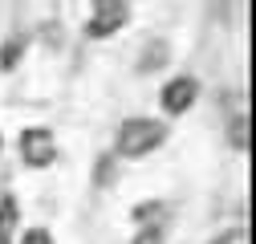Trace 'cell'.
Wrapping results in <instances>:
<instances>
[{
	"label": "cell",
	"mask_w": 256,
	"mask_h": 244,
	"mask_svg": "<svg viewBox=\"0 0 256 244\" xmlns=\"http://www.w3.org/2000/svg\"><path fill=\"white\" fill-rule=\"evenodd\" d=\"M126 20H130V4H122V0H102V4H94L86 33L102 41V37H114Z\"/></svg>",
	"instance_id": "cell-3"
},
{
	"label": "cell",
	"mask_w": 256,
	"mask_h": 244,
	"mask_svg": "<svg viewBox=\"0 0 256 244\" xmlns=\"http://www.w3.org/2000/svg\"><path fill=\"white\" fill-rule=\"evenodd\" d=\"M196 98H200V82L191 78V74L171 78L163 90H158V102H163L167 114H183V110H191V102H196Z\"/></svg>",
	"instance_id": "cell-4"
},
{
	"label": "cell",
	"mask_w": 256,
	"mask_h": 244,
	"mask_svg": "<svg viewBox=\"0 0 256 244\" xmlns=\"http://www.w3.org/2000/svg\"><path fill=\"white\" fill-rule=\"evenodd\" d=\"M110 179H114V155H102L98 171H94V183H98V188H106Z\"/></svg>",
	"instance_id": "cell-10"
},
{
	"label": "cell",
	"mask_w": 256,
	"mask_h": 244,
	"mask_svg": "<svg viewBox=\"0 0 256 244\" xmlns=\"http://www.w3.org/2000/svg\"><path fill=\"white\" fill-rule=\"evenodd\" d=\"M167 53H171V49H167V41H150V45L142 49V61H138V70H142V74H150L154 66H167Z\"/></svg>",
	"instance_id": "cell-6"
},
{
	"label": "cell",
	"mask_w": 256,
	"mask_h": 244,
	"mask_svg": "<svg viewBox=\"0 0 256 244\" xmlns=\"http://www.w3.org/2000/svg\"><path fill=\"white\" fill-rule=\"evenodd\" d=\"M0 244H8V240H0Z\"/></svg>",
	"instance_id": "cell-14"
},
{
	"label": "cell",
	"mask_w": 256,
	"mask_h": 244,
	"mask_svg": "<svg viewBox=\"0 0 256 244\" xmlns=\"http://www.w3.org/2000/svg\"><path fill=\"white\" fill-rule=\"evenodd\" d=\"M167 216V204H158V200H146V204H138L134 208V220L142 224V228H158V220Z\"/></svg>",
	"instance_id": "cell-5"
},
{
	"label": "cell",
	"mask_w": 256,
	"mask_h": 244,
	"mask_svg": "<svg viewBox=\"0 0 256 244\" xmlns=\"http://www.w3.org/2000/svg\"><path fill=\"white\" fill-rule=\"evenodd\" d=\"M167 142V122L158 118H126L114 134V159H146L154 146Z\"/></svg>",
	"instance_id": "cell-1"
},
{
	"label": "cell",
	"mask_w": 256,
	"mask_h": 244,
	"mask_svg": "<svg viewBox=\"0 0 256 244\" xmlns=\"http://www.w3.org/2000/svg\"><path fill=\"white\" fill-rule=\"evenodd\" d=\"M228 142H232L236 150H248V118H244V114L232 118V126H228Z\"/></svg>",
	"instance_id": "cell-8"
},
{
	"label": "cell",
	"mask_w": 256,
	"mask_h": 244,
	"mask_svg": "<svg viewBox=\"0 0 256 244\" xmlns=\"http://www.w3.org/2000/svg\"><path fill=\"white\" fill-rule=\"evenodd\" d=\"M208 244H248V232L244 228H228V232H220L216 240H208Z\"/></svg>",
	"instance_id": "cell-12"
},
{
	"label": "cell",
	"mask_w": 256,
	"mask_h": 244,
	"mask_svg": "<svg viewBox=\"0 0 256 244\" xmlns=\"http://www.w3.org/2000/svg\"><path fill=\"white\" fill-rule=\"evenodd\" d=\"M130 244H167V240H163V228H142Z\"/></svg>",
	"instance_id": "cell-13"
},
{
	"label": "cell",
	"mask_w": 256,
	"mask_h": 244,
	"mask_svg": "<svg viewBox=\"0 0 256 244\" xmlns=\"http://www.w3.org/2000/svg\"><path fill=\"white\" fill-rule=\"evenodd\" d=\"M16 146H20L24 167H49V163L57 159V138H53V130H45V126H28V130H20Z\"/></svg>",
	"instance_id": "cell-2"
},
{
	"label": "cell",
	"mask_w": 256,
	"mask_h": 244,
	"mask_svg": "<svg viewBox=\"0 0 256 244\" xmlns=\"http://www.w3.org/2000/svg\"><path fill=\"white\" fill-rule=\"evenodd\" d=\"M20 53H24V41H20V37L4 41V49H0V70H16V61H20Z\"/></svg>",
	"instance_id": "cell-9"
},
{
	"label": "cell",
	"mask_w": 256,
	"mask_h": 244,
	"mask_svg": "<svg viewBox=\"0 0 256 244\" xmlns=\"http://www.w3.org/2000/svg\"><path fill=\"white\" fill-rule=\"evenodd\" d=\"M20 244H53V232H45V228H24V232H20Z\"/></svg>",
	"instance_id": "cell-11"
},
{
	"label": "cell",
	"mask_w": 256,
	"mask_h": 244,
	"mask_svg": "<svg viewBox=\"0 0 256 244\" xmlns=\"http://www.w3.org/2000/svg\"><path fill=\"white\" fill-rule=\"evenodd\" d=\"M16 220H20V212H16V200H12V196H4V200H0V240H8V236H12Z\"/></svg>",
	"instance_id": "cell-7"
}]
</instances>
